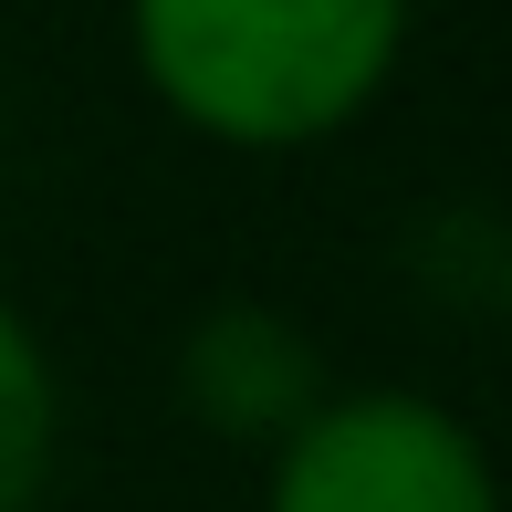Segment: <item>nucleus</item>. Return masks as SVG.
I'll return each instance as SVG.
<instances>
[{"mask_svg":"<svg viewBox=\"0 0 512 512\" xmlns=\"http://www.w3.org/2000/svg\"><path fill=\"white\" fill-rule=\"evenodd\" d=\"M418 0H126L136 84L220 157H304L366 126Z\"/></svg>","mask_w":512,"mask_h":512,"instance_id":"f257e3e1","label":"nucleus"},{"mask_svg":"<svg viewBox=\"0 0 512 512\" xmlns=\"http://www.w3.org/2000/svg\"><path fill=\"white\" fill-rule=\"evenodd\" d=\"M262 512H512V492L450 398L335 387L283 450H262Z\"/></svg>","mask_w":512,"mask_h":512,"instance_id":"f03ea898","label":"nucleus"},{"mask_svg":"<svg viewBox=\"0 0 512 512\" xmlns=\"http://www.w3.org/2000/svg\"><path fill=\"white\" fill-rule=\"evenodd\" d=\"M168 377H178V408H189L209 439H230V450H283V439L335 398L324 345H314L283 304H251V293L189 314Z\"/></svg>","mask_w":512,"mask_h":512,"instance_id":"7ed1b4c3","label":"nucleus"},{"mask_svg":"<svg viewBox=\"0 0 512 512\" xmlns=\"http://www.w3.org/2000/svg\"><path fill=\"white\" fill-rule=\"evenodd\" d=\"M63 471V377L42 324L0 293V512H42Z\"/></svg>","mask_w":512,"mask_h":512,"instance_id":"20e7f679","label":"nucleus"},{"mask_svg":"<svg viewBox=\"0 0 512 512\" xmlns=\"http://www.w3.org/2000/svg\"><path fill=\"white\" fill-rule=\"evenodd\" d=\"M492 304H502V324H512V241H502V262H492Z\"/></svg>","mask_w":512,"mask_h":512,"instance_id":"39448f33","label":"nucleus"}]
</instances>
